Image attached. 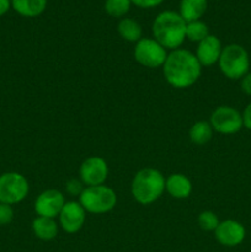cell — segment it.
Segmentation results:
<instances>
[{
	"mask_svg": "<svg viewBox=\"0 0 251 252\" xmlns=\"http://www.w3.org/2000/svg\"><path fill=\"white\" fill-rule=\"evenodd\" d=\"M162 70L170 85L176 89H186L197 83L201 76L202 65L196 54L187 49L177 48L167 54Z\"/></svg>",
	"mask_w": 251,
	"mask_h": 252,
	"instance_id": "6da1fadb",
	"label": "cell"
},
{
	"mask_svg": "<svg viewBox=\"0 0 251 252\" xmlns=\"http://www.w3.org/2000/svg\"><path fill=\"white\" fill-rule=\"evenodd\" d=\"M186 24L179 12L166 10L155 17L153 22V36L165 49H177L186 38Z\"/></svg>",
	"mask_w": 251,
	"mask_h": 252,
	"instance_id": "7a4b0ae2",
	"label": "cell"
},
{
	"mask_svg": "<svg viewBox=\"0 0 251 252\" xmlns=\"http://www.w3.org/2000/svg\"><path fill=\"white\" fill-rule=\"evenodd\" d=\"M132 196L143 206L154 203L165 191V177L159 170L145 167L135 174L132 181Z\"/></svg>",
	"mask_w": 251,
	"mask_h": 252,
	"instance_id": "3957f363",
	"label": "cell"
},
{
	"mask_svg": "<svg viewBox=\"0 0 251 252\" xmlns=\"http://www.w3.org/2000/svg\"><path fill=\"white\" fill-rule=\"evenodd\" d=\"M218 64L220 71L226 78L239 80L249 73V53L240 44H228L221 51Z\"/></svg>",
	"mask_w": 251,
	"mask_h": 252,
	"instance_id": "277c9868",
	"label": "cell"
},
{
	"mask_svg": "<svg viewBox=\"0 0 251 252\" xmlns=\"http://www.w3.org/2000/svg\"><path fill=\"white\" fill-rule=\"evenodd\" d=\"M79 203L89 213L103 214L115 208L117 196L111 187L105 185L88 186L79 196Z\"/></svg>",
	"mask_w": 251,
	"mask_h": 252,
	"instance_id": "5b68a950",
	"label": "cell"
},
{
	"mask_svg": "<svg viewBox=\"0 0 251 252\" xmlns=\"http://www.w3.org/2000/svg\"><path fill=\"white\" fill-rule=\"evenodd\" d=\"M29 182L19 172H5L0 175V203L17 204L29 194Z\"/></svg>",
	"mask_w": 251,
	"mask_h": 252,
	"instance_id": "8992f818",
	"label": "cell"
},
{
	"mask_svg": "<svg viewBox=\"0 0 251 252\" xmlns=\"http://www.w3.org/2000/svg\"><path fill=\"white\" fill-rule=\"evenodd\" d=\"M134 58L140 65L155 69L164 65L167 58V52L154 38H142L135 44Z\"/></svg>",
	"mask_w": 251,
	"mask_h": 252,
	"instance_id": "52a82bcc",
	"label": "cell"
},
{
	"mask_svg": "<svg viewBox=\"0 0 251 252\" xmlns=\"http://www.w3.org/2000/svg\"><path fill=\"white\" fill-rule=\"evenodd\" d=\"M212 128L220 134H235L244 127L243 115L230 106H219L209 120Z\"/></svg>",
	"mask_w": 251,
	"mask_h": 252,
	"instance_id": "ba28073f",
	"label": "cell"
},
{
	"mask_svg": "<svg viewBox=\"0 0 251 252\" xmlns=\"http://www.w3.org/2000/svg\"><path fill=\"white\" fill-rule=\"evenodd\" d=\"M79 176L86 186L103 185L108 176V165L100 157H90L83 161L79 169Z\"/></svg>",
	"mask_w": 251,
	"mask_h": 252,
	"instance_id": "9c48e42d",
	"label": "cell"
},
{
	"mask_svg": "<svg viewBox=\"0 0 251 252\" xmlns=\"http://www.w3.org/2000/svg\"><path fill=\"white\" fill-rule=\"evenodd\" d=\"M59 225L65 233L75 234L81 230L86 220V211L79 202H65L59 213Z\"/></svg>",
	"mask_w": 251,
	"mask_h": 252,
	"instance_id": "30bf717a",
	"label": "cell"
},
{
	"mask_svg": "<svg viewBox=\"0 0 251 252\" xmlns=\"http://www.w3.org/2000/svg\"><path fill=\"white\" fill-rule=\"evenodd\" d=\"M64 204H65V198L61 191L47 189L37 197L34 202V211L38 217L54 219L59 216Z\"/></svg>",
	"mask_w": 251,
	"mask_h": 252,
	"instance_id": "8fae6325",
	"label": "cell"
},
{
	"mask_svg": "<svg viewBox=\"0 0 251 252\" xmlns=\"http://www.w3.org/2000/svg\"><path fill=\"white\" fill-rule=\"evenodd\" d=\"M246 235V230L244 225L233 219H226L220 221L214 230V236L220 245L234 248L240 245Z\"/></svg>",
	"mask_w": 251,
	"mask_h": 252,
	"instance_id": "7c38bea8",
	"label": "cell"
},
{
	"mask_svg": "<svg viewBox=\"0 0 251 252\" xmlns=\"http://www.w3.org/2000/svg\"><path fill=\"white\" fill-rule=\"evenodd\" d=\"M221 51H223V47L218 37L209 34L198 43L196 57L202 66H211L218 63Z\"/></svg>",
	"mask_w": 251,
	"mask_h": 252,
	"instance_id": "4fadbf2b",
	"label": "cell"
},
{
	"mask_svg": "<svg viewBox=\"0 0 251 252\" xmlns=\"http://www.w3.org/2000/svg\"><path fill=\"white\" fill-rule=\"evenodd\" d=\"M165 191L175 199H185L192 192V182L182 174H172L165 180Z\"/></svg>",
	"mask_w": 251,
	"mask_h": 252,
	"instance_id": "5bb4252c",
	"label": "cell"
},
{
	"mask_svg": "<svg viewBox=\"0 0 251 252\" xmlns=\"http://www.w3.org/2000/svg\"><path fill=\"white\" fill-rule=\"evenodd\" d=\"M32 230L37 238L43 241H51L58 235V225L56 220L46 217H37L32 221Z\"/></svg>",
	"mask_w": 251,
	"mask_h": 252,
	"instance_id": "9a60e30c",
	"label": "cell"
},
{
	"mask_svg": "<svg viewBox=\"0 0 251 252\" xmlns=\"http://www.w3.org/2000/svg\"><path fill=\"white\" fill-rule=\"evenodd\" d=\"M207 10V0H181L180 12L186 22L197 21L204 15Z\"/></svg>",
	"mask_w": 251,
	"mask_h": 252,
	"instance_id": "2e32d148",
	"label": "cell"
},
{
	"mask_svg": "<svg viewBox=\"0 0 251 252\" xmlns=\"http://www.w3.org/2000/svg\"><path fill=\"white\" fill-rule=\"evenodd\" d=\"M17 14L25 17L39 16L47 7V0H11Z\"/></svg>",
	"mask_w": 251,
	"mask_h": 252,
	"instance_id": "e0dca14e",
	"label": "cell"
},
{
	"mask_svg": "<svg viewBox=\"0 0 251 252\" xmlns=\"http://www.w3.org/2000/svg\"><path fill=\"white\" fill-rule=\"evenodd\" d=\"M120 36L127 42H139L142 39V26L135 20L126 17L122 19L117 25Z\"/></svg>",
	"mask_w": 251,
	"mask_h": 252,
	"instance_id": "ac0fdd59",
	"label": "cell"
},
{
	"mask_svg": "<svg viewBox=\"0 0 251 252\" xmlns=\"http://www.w3.org/2000/svg\"><path fill=\"white\" fill-rule=\"evenodd\" d=\"M213 137V128L206 121H198L189 129V139L196 145H204Z\"/></svg>",
	"mask_w": 251,
	"mask_h": 252,
	"instance_id": "d6986e66",
	"label": "cell"
},
{
	"mask_svg": "<svg viewBox=\"0 0 251 252\" xmlns=\"http://www.w3.org/2000/svg\"><path fill=\"white\" fill-rule=\"evenodd\" d=\"M209 36V29L203 21L197 20V21H191L186 24V38L191 42H197L199 43L203 41L206 37Z\"/></svg>",
	"mask_w": 251,
	"mask_h": 252,
	"instance_id": "ffe728a7",
	"label": "cell"
},
{
	"mask_svg": "<svg viewBox=\"0 0 251 252\" xmlns=\"http://www.w3.org/2000/svg\"><path fill=\"white\" fill-rule=\"evenodd\" d=\"M130 5V0H106L105 10L110 16L122 17L129 11Z\"/></svg>",
	"mask_w": 251,
	"mask_h": 252,
	"instance_id": "44dd1931",
	"label": "cell"
},
{
	"mask_svg": "<svg viewBox=\"0 0 251 252\" xmlns=\"http://www.w3.org/2000/svg\"><path fill=\"white\" fill-rule=\"evenodd\" d=\"M197 221H198L199 228L204 231H214L217 226H218V224L220 223L217 214L211 211H204L199 213Z\"/></svg>",
	"mask_w": 251,
	"mask_h": 252,
	"instance_id": "7402d4cb",
	"label": "cell"
},
{
	"mask_svg": "<svg viewBox=\"0 0 251 252\" xmlns=\"http://www.w3.org/2000/svg\"><path fill=\"white\" fill-rule=\"evenodd\" d=\"M14 219V209L10 204L0 203V226H6Z\"/></svg>",
	"mask_w": 251,
	"mask_h": 252,
	"instance_id": "603a6c76",
	"label": "cell"
},
{
	"mask_svg": "<svg viewBox=\"0 0 251 252\" xmlns=\"http://www.w3.org/2000/svg\"><path fill=\"white\" fill-rule=\"evenodd\" d=\"M65 189L70 196H80L81 192L84 191V184L81 180L71 179L66 182Z\"/></svg>",
	"mask_w": 251,
	"mask_h": 252,
	"instance_id": "cb8c5ba5",
	"label": "cell"
},
{
	"mask_svg": "<svg viewBox=\"0 0 251 252\" xmlns=\"http://www.w3.org/2000/svg\"><path fill=\"white\" fill-rule=\"evenodd\" d=\"M132 4H134L135 6L142 7V9H150V7H155L157 5L161 4L164 0H130Z\"/></svg>",
	"mask_w": 251,
	"mask_h": 252,
	"instance_id": "d4e9b609",
	"label": "cell"
},
{
	"mask_svg": "<svg viewBox=\"0 0 251 252\" xmlns=\"http://www.w3.org/2000/svg\"><path fill=\"white\" fill-rule=\"evenodd\" d=\"M240 80H241L240 83L241 90H243L246 95L251 96V73L246 74V75L244 76V78H241Z\"/></svg>",
	"mask_w": 251,
	"mask_h": 252,
	"instance_id": "484cf974",
	"label": "cell"
},
{
	"mask_svg": "<svg viewBox=\"0 0 251 252\" xmlns=\"http://www.w3.org/2000/svg\"><path fill=\"white\" fill-rule=\"evenodd\" d=\"M241 115H243L244 127L248 128L249 130H251V102L246 106L245 110H244V112L241 113Z\"/></svg>",
	"mask_w": 251,
	"mask_h": 252,
	"instance_id": "4316f807",
	"label": "cell"
},
{
	"mask_svg": "<svg viewBox=\"0 0 251 252\" xmlns=\"http://www.w3.org/2000/svg\"><path fill=\"white\" fill-rule=\"evenodd\" d=\"M10 5H11L10 0H0V16H2V15L9 11Z\"/></svg>",
	"mask_w": 251,
	"mask_h": 252,
	"instance_id": "83f0119b",
	"label": "cell"
}]
</instances>
